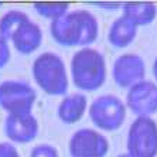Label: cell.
<instances>
[{
    "label": "cell",
    "mask_w": 157,
    "mask_h": 157,
    "mask_svg": "<svg viewBox=\"0 0 157 157\" xmlns=\"http://www.w3.org/2000/svg\"><path fill=\"white\" fill-rule=\"evenodd\" d=\"M37 92L26 81L9 79L0 84V106L9 115L31 113Z\"/></svg>",
    "instance_id": "obj_5"
},
{
    "label": "cell",
    "mask_w": 157,
    "mask_h": 157,
    "mask_svg": "<svg viewBox=\"0 0 157 157\" xmlns=\"http://www.w3.org/2000/svg\"><path fill=\"white\" fill-rule=\"evenodd\" d=\"M126 144L132 157H156L157 123L150 116H139L129 128Z\"/></svg>",
    "instance_id": "obj_4"
},
{
    "label": "cell",
    "mask_w": 157,
    "mask_h": 157,
    "mask_svg": "<svg viewBox=\"0 0 157 157\" xmlns=\"http://www.w3.org/2000/svg\"><path fill=\"white\" fill-rule=\"evenodd\" d=\"M71 157H105L109 151V142L94 129H79L68 143Z\"/></svg>",
    "instance_id": "obj_7"
},
{
    "label": "cell",
    "mask_w": 157,
    "mask_h": 157,
    "mask_svg": "<svg viewBox=\"0 0 157 157\" xmlns=\"http://www.w3.org/2000/svg\"><path fill=\"white\" fill-rule=\"evenodd\" d=\"M29 16L24 11L20 10H10L3 17L0 18V37H3L4 40L10 41L13 34L16 33V30L21 26L23 23L26 21Z\"/></svg>",
    "instance_id": "obj_15"
},
{
    "label": "cell",
    "mask_w": 157,
    "mask_h": 157,
    "mask_svg": "<svg viewBox=\"0 0 157 157\" xmlns=\"http://www.w3.org/2000/svg\"><path fill=\"white\" fill-rule=\"evenodd\" d=\"M50 31L59 45L85 48L96 41L99 24L98 18L91 11L74 10L51 21Z\"/></svg>",
    "instance_id": "obj_1"
},
{
    "label": "cell",
    "mask_w": 157,
    "mask_h": 157,
    "mask_svg": "<svg viewBox=\"0 0 157 157\" xmlns=\"http://www.w3.org/2000/svg\"><path fill=\"white\" fill-rule=\"evenodd\" d=\"M10 41L20 54L29 55L40 48L43 43V30L37 23H34L29 17L16 30Z\"/></svg>",
    "instance_id": "obj_11"
},
{
    "label": "cell",
    "mask_w": 157,
    "mask_h": 157,
    "mask_svg": "<svg viewBox=\"0 0 157 157\" xmlns=\"http://www.w3.org/2000/svg\"><path fill=\"white\" fill-rule=\"evenodd\" d=\"M113 81L121 88H132L133 85L144 81L146 75V64L144 59L137 54L119 55L113 62L112 68Z\"/></svg>",
    "instance_id": "obj_8"
},
{
    "label": "cell",
    "mask_w": 157,
    "mask_h": 157,
    "mask_svg": "<svg viewBox=\"0 0 157 157\" xmlns=\"http://www.w3.org/2000/svg\"><path fill=\"white\" fill-rule=\"evenodd\" d=\"M0 157H20V153L13 143L0 142Z\"/></svg>",
    "instance_id": "obj_19"
},
{
    "label": "cell",
    "mask_w": 157,
    "mask_h": 157,
    "mask_svg": "<svg viewBox=\"0 0 157 157\" xmlns=\"http://www.w3.org/2000/svg\"><path fill=\"white\" fill-rule=\"evenodd\" d=\"M40 126L33 113L7 115L4 121V133L13 143H30L38 135Z\"/></svg>",
    "instance_id": "obj_10"
},
{
    "label": "cell",
    "mask_w": 157,
    "mask_h": 157,
    "mask_svg": "<svg viewBox=\"0 0 157 157\" xmlns=\"http://www.w3.org/2000/svg\"><path fill=\"white\" fill-rule=\"evenodd\" d=\"M153 74H154V78L157 79V57L154 59V64H153Z\"/></svg>",
    "instance_id": "obj_21"
},
{
    "label": "cell",
    "mask_w": 157,
    "mask_h": 157,
    "mask_svg": "<svg viewBox=\"0 0 157 157\" xmlns=\"http://www.w3.org/2000/svg\"><path fill=\"white\" fill-rule=\"evenodd\" d=\"M9 61H10V47L7 41L3 37H0V70L7 65Z\"/></svg>",
    "instance_id": "obj_18"
},
{
    "label": "cell",
    "mask_w": 157,
    "mask_h": 157,
    "mask_svg": "<svg viewBox=\"0 0 157 157\" xmlns=\"http://www.w3.org/2000/svg\"><path fill=\"white\" fill-rule=\"evenodd\" d=\"M71 78L78 89L96 91L106 81V61L102 52L91 47L81 48L71 59Z\"/></svg>",
    "instance_id": "obj_2"
},
{
    "label": "cell",
    "mask_w": 157,
    "mask_h": 157,
    "mask_svg": "<svg viewBox=\"0 0 157 157\" xmlns=\"http://www.w3.org/2000/svg\"><path fill=\"white\" fill-rule=\"evenodd\" d=\"M126 106L139 116H151L157 112V85L151 81H142L129 88Z\"/></svg>",
    "instance_id": "obj_9"
},
{
    "label": "cell",
    "mask_w": 157,
    "mask_h": 157,
    "mask_svg": "<svg viewBox=\"0 0 157 157\" xmlns=\"http://www.w3.org/2000/svg\"><path fill=\"white\" fill-rule=\"evenodd\" d=\"M37 85L51 96L65 95L68 91V74L64 59L55 52H43L31 68Z\"/></svg>",
    "instance_id": "obj_3"
},
{
    "label": "cell",
    "mask_w": 157,
    "mask_h": 157,
    "mask_svg": "<svg viewBox=\"0 0 157 157\" xmlns=\"http://www.w3.org/2000/svg\"><path fill=\"white\" fill-rule=\"evenodd\" d=\"M89 4L101 9H106V10H116V9L122 7V3H117V2H92Z\"/></svg>",
    "instance_id": "obj_20"
},
{
    "label": "cell",
    "mask_w": 157,
    "mask_h": 157,
    "mask_svg": "<svg viewBox=\"0 0 157 157\" xmlns=\"http://www.w3.org/2000/svg\"><path fill=\"white\" fill-rule=\"evenodd\" d=\"M136 36H137V27L129 21L124 16H121L110 24L108 31V41L112 47L124 48L135 41Z\"/></svg>",
    "instance_id": "obj_14"
},
{
    "label": "cell",
    "mask_w": 157,
    "mask_h": 157,
    "mask_svg": "<svg viewBox=\"0 0 157 157\" xmlns=\"http://www.w3.org/2000/svg\"><path fill=\"white\" fill-rule=\"evenodd\" d=\"M89 117L98 129L115 132L126 119V106L115 95H102L91 103Z\"/></svg>",
    "instance_id": "obj_6"
},
{
    "label": "cell",
    "mask_w": 157,
    "mask_h": 157,
    "mask_svg": "<svg viewBox=\"0 0 157 157\" xmlns=\"http://www.w3.org/2000/svg\"><path fill=\"white\" fill-rule=\"evenodd\" d=\"M88 99L84 94H71L61 101L58 106V117L64 123L74 124L79 122L86 112Z\"/></svg>",
    "instance_id": "obj_13"
},
{
    "label": "cell",
    "mask_w": 157,
    "mask_h": 157,
    "mask_svg": "<svg viewBox=\"0 0 157 157\" xmlns=\"http://www.w3.org/2000/svg\"><path fill=\"white\" fill-rule=\"evenodd\" d=\"M122 16H124L136 27H140L154 21L157 16V6L151 2H128L122 3Z\"/></svg>",
    "instance_id": "obj_12"
},
{
    "label": "cell",
    "mask_w": 157,
    "mask_h": 157,
    "mask_svg": "<svg viewBox=\"0 0 157 157\" xmlns=\"http://www.w3.org/2000/svg\"><path fill=\"white\" fill-rule=\"evenodd\" d=\"M117 157H132V156H129V154L126 153V154H119V156H117Z\"/></svg>",
    "instance_id": "obj_22"
},
{
    "label": "cell",
    "mask_w": 157,
    "mask_h": 157,
    "mask_svg": "<svg viewBox=\"0 0 157 157\" xmlns=\"http://www.w3.org/2000/svg\"><path fill=\"white\" fill-rule=\"evenodd\" d=\"M33 7L41 17L50 18L51 21H54L68 13L70 4L61 3V2H57V3L55 2H41V3H34Z\"/></svg>",
    "instance_id": "obj_16"
},
{
    "label": "cell",
    "mask_w": 157,
    "mask_h": 157,
    "mask_svg": "<svg viewBox=\"0 0 157 157\" xmlns=\"http://www.w3.org/2000/svg\"><path fill=\"white\" fill-rule=\"evenodd\" d=\"M30 157H59V154L58 150L51 144H38L31 150Z\"/></svg>",
    "instance_id": "obj_17"
}]
</instances>
